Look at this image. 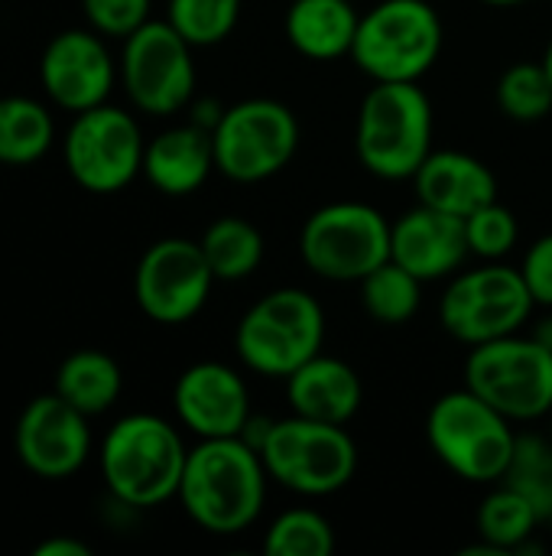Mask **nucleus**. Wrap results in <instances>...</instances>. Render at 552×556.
I'll return each instance as SVG.
<instances>
[{"label": "nucleus", "instance_id": "11", "mask_svg": "<svg viewBox=\"0 0 552 556\" xmlns=\"http://www.w3.org/2000/svg\"><path fill=\"white\" fill-rule=\"evenodd\" d=\"M465 388L485 397L511 424H537L552 414V349L530 332H514L468 349Z\"/></svg>", "mask_w": 552, "mask_h": 556}, {"label": "nucleus", "instance_id": "16", "mask_svg": "<svg viewBox=\"0 0 552 556\" xmlns=\"http://www.w3.org/2000/svg\"><path fill=\"white\" fill-rule=\"evenodd\" d=\"M176 424L195 440L241 437L254 417L251 388L244 375L228 362H195L172 388Z\"/></svg>", "mask_w": 552, "mask_h": 556}, {"label": "nucleus", "instance_id": "4", "mask_svg": "<svg viewBox=\"0 0 552 556\" xmlns=\"http://www.w3.org/2000/svg\"><path fill=\"white\" fill-rule=\"evenodd\" d=\"M325 309L303 287H277L254 300L234 326V355L244 371L286 381L299 365L325 352Z\"/></svg>", "mask_w": 552, "mask_h": 556}, {"label": "nucleus", "instance_id": "17", "mask_svg": "<svg viewBox=\"0 0 552 556\" xmlns=\"http://www.w3.org/2000/svg\"><path fill=\"white\" fill-rule=\"evenodd\" d=\"M16 456L39 479H68L91 456L88 414L72 407L65 397H33L16 420Z\"/></svg>", "mask_w": 552, "mask_h": 556}, {"label": "nucleus", "instance_id": "21", "mask_svg": "<svg viewBox=\"0 0 552 556\" xmlns=\"http://www.w3.org/2000/svg\"><path fill=\"white\" fill-rule=\"evenodd\" d=\"M215 169V143L211 130L185 121L159 130L153 140H146L143 153V176L146 182L169 195V199H185L195 195Z\"/></svg>", "mask_w": 552, "mask_h": 556}, {"label": "nucleus", "instance_id": "39", "mask_svg": "<svg viewBox=\"0 0 552 556\" xmlns=\"http://www.w3.org/2000/svg\"><path fill=\"white\" fill-rule=\"evenodd\" d=\"M540 62H543V68L550 72V78H552V36H550V42H547V49H543V59H540Z\"/></svg>", "mask_w": 552, "mask_h": 556}, {"label": "nucleus", "instance_id": "32", "mask_svg": "<svg viewBox=\"0 0 552 556\" xmlns=\"http://www.w3.org/2000/svg\"><path fill=\"white\" fill-rule=\"evenodd\" d=\"M465 238H468V251L478 261H504L517 241H521V222L517 212L511 205H504L501 199L482 205L478 212H472L465 218Z\"/></svg>", "mask_w": 552, "mask_h": 556}, {"label": "nucleus", "instance_id": "3", "mask_svg": "<svg viewBox=\"0 0 552 556\" xmlns=\"http://www.w3.org/2000/svg\"><path fill=\"white\" fill-rule=\"evenodd\" d=\"M436 108L423 81H371L355 114V156L381 182H410L436 150Z\"/></svg>", "mask_w": 552, "mask_h": 556}, {"label": "nucleus", "instance_id": "1", "mask_svg": "<svg viewBox=\"0 0 552 556\" xmlns=\"http://www.w3.org/2000/svg\"><path fill=\"white\" fill-rule=\"evenodd\" d=\"M270 485L260 453L244 437L198 440L189 446L176 502L198 531L238 538L260 521Z\"/></svg>", "mask_w": 552, "mask_h": 556}, {"label": "nucleus", "instance_id": "20", "mask_svg": "<svg viewBox=\"0 0 552 556\" xmlns=\"http://www.w3.org/2000/svg\"><path fill=\"white\" fill-rule=\"evenodd\" d=\"M283 394L290 414L348 427L364 404V381L345 358L319 352L283 381Z\"/></svg>", "mask_w": 552, "mask_h": 556}, {"label": "nucleus", "instance_id": "38", "mask_svg": "<svg viewBox=\"0 0 552 556\" xmlns=\"http://www.w3.org/2000/svg\"><path fill=\"white\" fill-rule=\"evenodd\" d=\"M478 3L495 7V10H511V7H524V3H530V0H478Z\"/></svg>", "mask_w": 552, "mask_h": 556}, {"label": "nucleus", "instance_id": "28", "mask_svg": "<svg viewBox=\"0 0 552 556\" xmlns=\"http://www.w3.org/2000/svg\"><path fill=\"white\" fill-rule=\"evenodd\" d=\"M270 556H332L338 541L332 521L319 508H286L267 528L260 541Z\"/></svg>", "mask_w": 552, "mask_h": 556}, {"label": "nucleus", "instance_id": "35", "mask_svg": "<svg viewBox=\"0 0 552 556\" xmlns=\"http://www.w3.org/2000/svg\"><path fill=\"white\" fill-rule=\"evenodd\" d=\"M36 556H91V547L88 544H81L78 538H49V541H42L36 551Z\"/></svg>", "mask_w": 552, "mask_h": 556}, {"label": "nucleus", "instance_id": "18", "mask_svg": "<svg viewBox=\"0 0 552 556\" xmlns=\"http://www.w3.org/2000/svg\"><path fill=\"white\" fill-rule=\"evenodd\" d=\"M390 257L423 283L449 280L472 257L465 238V218L416 202L413 208L394 218Z\"/></svg>", "mask_w": 552, "mask_h": 556}, {"label": "nucleus", "instance_id": "5", "mask_svg": "<svg viewBox=\"0 0 552 556\" xmlns=\"http://www.w3.org/2000/svg\"><path fill=\"white\" fill-rule=\"evenodd\" d=\"M426 443L455 479L488 489L501 482L511 466L517 424L462 384L433 401L426 414Z\"/></svg>", "mask_w": 552, "mask_h": 556}, {"label": "nucleus", "instance_id": "27", "mask_svg": "<svg viewBox=\"0 0 552 556\" xmlns=\"http://www.w3.org/2000/svg\"><path fill=\"white\" fill-rule=\"evenodd\" d=\"M55 124L36 98H0V163L26 166L49 153Z\"/></svg>", "mask_w": 552, "mask_h": 556}, {"label": "nucleus", "instance_id": "31", "mask_svg": "<svg viewBox=\"0 0 552 556\" xmlns=\"http://www.w3.org/2000/svg\"><path fill=\"white\" fill-rule=\"evenodd\" d=\"M508 485L524 492L543 518L552 511V440L543 433H517L511 466L504 472Z\"/></svg>", "mask_w": 552, "mask_h": 556}, {"label": "nucleus", "instance_id": "7", "mask_svg": "<svg viewBox=\"0 0 552 556\" xmlns=\"http://www.w3.org/2000/svg\"><path fill=\"white\" fill-rule=\"evenodd\" d=\"M257 453L270 482L299 498H332L358 476L355 437L338 424H322L299 414L273 417Z\"/></svg>", "mask_w": 552, "mask_h": 556}, {"label": "nucleus", "instance_id": "36", "mask_svg": "<svg viewBox=\"0 0 552 556\" xmlns=\"http://www.w3.org/2000/svg\"><path fill=\"white\" fill-rule=\"evenodd\" d=\"M189 111H192V124H198V127H205V130H215V124L221 121V114H224V104H218V101H211V98H192V104H189Z\"/></svg>", "mask_w": 552, "mask_h": 556}, {"label": "nucleus", "instance_id": "8", "mask_svg": "<svg viewBox=\"0 0 552 556\" xmlns=\"http://www.w3.org/2000/svg\"><path fill=\"white\" fill-rule=\"evenodd\" d=\"M394 222L371 202H325L299 228L303 267L329 283H361L371 270L390 261Z\"/></svg>", "mask_w": 552, "mask_h": 556}, {"label": "nucleus", "instance_id": "12", "mask_svg": "<svg viewBox=\"0 0 552 556\" xmlns=\"http://www.w3.org/2000/svg\"><path fill=\"white\" fill-rule=\"evenodd\" d=\"M120 85L127 101L150 117H172L195 98V46L169 23L146 20L120 46Z\"/></svg>", "mask_w": 552, "mask_h": 556}, {"label": "nucleus", "instance_id": "26", "mask_svg": "<svg viewBox=\"0 0 552 556\" xmlns=\"http://www.w3.org/2000/svg\"><path fill=\"white\" fill-rule=\"evenodd\" d=\"M423 280L413 277L407 267H400L394 257L384 261L377 270H371L361 283H358V296L364 313L377 323V326H407L413 323V316L423 306Z\"/></svg>", "mask_w": 552, "mask_h": 556}, {"label": "nucleus", "instance_id": "24", "mask_svg": "<svg viewBox=\"0 0 552 556\" xmlns=\"http://www.w3.org/2000/svg\"><path fill=\"white\" fill-rule=\"evenodd\" d=\"M211 274L221 283L247 280L267 261V238L264 231L244 215H218L198 238Z\"/></svg>", "mask_w": 552, "mask_h": 556}, {"label": "nucleus", "instance_id": "14", "mask_svg": "<svg viewBox=\"0 0 552 556\" xmlns=\"http://www.w3.org/2000/svg\"><path fill=\"white\" fill-rule=\"evenodd\" d=\"M218 277L211 274L205 251L192 238L153 241L133 270V300L140 313L159 326H182L195 319Z\"/></svg>", "mask_w": 552, "mask_h": 556}, {"label": "nucleus", "instance_id": "30", "mask_svg": "<svg viewBox=\"0 0 552 556\" xmlns=\"http://www.w3.org/2000/svg\"><path fill=\"white\" fill-rule=\"evenodd\" d=\"M244 0H169L166 20L195 46H221L241 23Z\"/></svg>", "mask_w": 552, "mask_h": 556}, {"label": "nucleus", "instance_id": "22", "mask_svg": "<svg viewBox=\"0 0 552 556\" xmlns=\"http://www.w3.org/2000/svg\"><path fill=\"white\" fill-rule=\"evenodd\" d=\"M361 10L351 0H290L283 36L309 62H338L351 55Z\"/></svg>", "mask_w": 552, "mask_h": 556}, {"label": "nucleus", "instance_id": "13", "mask_svg": "<svg viewBox=\"0 0 552 556\" xmlns=\"http://www.w3.org/2000/svg\"><path fill=\"white\" fill-rule=\"evenodd\" d=\"M146 140L137 117L117 104H98L68 124L62 156L72 179L94 195H114L143 176Z\"/></svg>", "mask_w": 552, "mask_h": 556}, {"label": "nucleus", "instance_id": "25", "mask_svg": "<svg viewBox=\"0 0 552 556\" xmlns=\"http://www.w3.org/2000/svg\"><path fill=\"white\" fill-rule=\"evenodd\" d=\"M120 391H124L120 365L107 352H98V349L72 352L55 371V394L88 417L111 410Z\"/></svg>", "mask_w": 552, "mask_h": 556}, {"label": "nucleus", "instance_id": "15", "mask_svg": "<svg viewBox=\"0 0 552 556\" xmlns=\"http://www.w3.org/2000/svg\"><path fill=\"white\" fill-rule=\"evenodd\" d=\"M39 78L46 94L62 111L81 114L111 98L114 85L120 81V68L104 36L88 26L62 29L49 39L39 59Z\"/></svg>", "mask_w": 552, "mask_h": 556}, {"label": "nucleus", "instance_id": "40", "mask_svg": "<svg viewBox=\"0 0 552 556\" xmlns=\"http://www.w3.org/2000/svg\"><path fill=\"white\" fill-rule=\"evenodd\" d=\"M547 531L552 534V511H550V518H547Z\"/></svg>", "mask_w": 552, "mask_h": 556}, {"label": "nucleus", "instance_id": "33", "mask_svg": "<svg viewBox=\"0 0 552 556\" xmlns=\"http://www.w3.org/2000/svg\"><path fill=\"white\" fill-rule=\"evenodd\" d=\"M81 10L94 33L120 42L130 33H137L146 20H153V0H81Z\"/></svg>", "mask_w": 552, "mask_h": 556}, {"label": "nucleus", "instance_id": "10", "mask_svg": "<svg viewBox=\"0 0 552 556\" xmlns=\"http://www.w3.org/2000/svg\"><path fill=\"white\" fill-rule=\"evenodd\" d=\"M537 303L524 283L521 267L504 261H482L462 267L446 280L439 296V326L455 342L475 349L514 332H524Z\"/></svg>", "mask_w": 552, "mask_h": 556}, {"label": "nucleus", "instance_id": "9", "mask_svg": "<svg viewBox=\"0 0 552 556\" xmlns=\"http://www.w3.org/2000/svg\"><path fill=\"white\" fill-rule=\"evenodd\" d=\"M211 143L215 169L224 179L257 186L280 176L296 160L303 127L286 101L257 94L224 104V114L211 130Z\"/></svg>", "mask_w": 552, "mask_h": 556}, {"label": "nucleus", "instance_id": "37", "mask_svg": "<svg viewBox=\"0 0 552 556\" xmlns=\"http://www.w3.org/2000/svg\"><path fill=\"white\" fill-rule=\"evenodd\" d=\"M530 336H534L540 345L552 349V309H547V316H543V319H537V326L530 329Z\"/></svg>", "mask_w": 552, "mask_h": 556}, {"label": "nucleus", "instance_id": "2", "mask_svg": "<svg viewBox=\"0 0 552 556\" xmlns=\"http://www.w3.org/2000/svg\"><path fill=\"white\" fill-rule=\"evenodd\" d=\"M189 446L182 430L159 414H127L101 440L98 466L111 498L150 511L179 495Z\"/></svg>", "mask_w": 552, "mask_h": 556}, {"label": "nucleus", "instance_id": "41", "mask_svg": "<svg viewBox=\"0 0 552 556\" xmlns=\"http://www.w3.org/2000/svg\"><path fill=\"white\" fill-rule=\"evenodd\" d=\"M547 437H550V440H552V414H550V433H547Z\"/></svg>", "mask_w": 552, "mask_h": 556}, {"label": "nucleus", "instance_id": "6", "mask_svg": "<svg viewBox=\"0 0 552 556\" xmlns=\"http://www.w3.org/2000/svg\"><path fill=\"white\" fill-rule=\"evenodd\" d=\"M446 49V23L433 0H377L361 13L351 65L368 81H423Z\"/></svg>", "mask_w": 552, "mask_h": 556}, {"label": "nucleus", "instance_id": "23", "mask_svg": "<svg viewBox=\"0 0 552 556\" xmlns=\"http://www.w3.org/2000/svg\"><path fill=\"white\" fill-rule=\"evenodd\" d=\"M540 528H547V518L540 515V508L514 485L495 482L488 485V495L478 505V515H475L478 544L468 547V554H530L537 551L534 541Z\"/></svg>", "mask_w": 552, "mask_h": 556}, {"label": "nucleus", "instance_id": "34", "mask_svg": "<svg viewBox=\"0 0 552 556\" xmlns=\"http://www.w3.org/2000/svg\"><path fill=\"white\" fill-rule=\"evenodd\" d=\"M521 274H524V283L537 303V309H552V231L540 235L524 261H521Z\"/></svg>", "mask_w": 552, "mask_h": 556}, {"label": "nucleus", "instance_id": "19", "mask_svg": "<svg viewBox=\"0 0 552 556\" xmlns=\"http://www.w3.org/2000/svg\"><path fill=\"white\" fill-rule=\"evenodd\" d=\"M410 182L416 202L455 218H468L482 205L501 199V182L495 169L482 156L455 147L433 150Z\"/></svg>", "mask_w": 552, "mask_h": 556}, {"label": "nucleus", "instance_id": "29", "mask_svg": "<svg viewBox=\"0 0 552 556\" xmlns=\"http://www.w3.org/2000/svg\"><path fill=\"white\" fill-rule=\"evenodd\" d=\"M495 101L514 124H540L552 114V78L543 62H514L498 75Z\"/></svg>", "mask_w": 552, "mask_h": 556}]
</instances>
